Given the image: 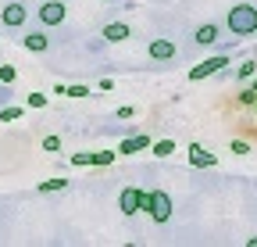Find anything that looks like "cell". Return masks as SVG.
<instances>
[{
  "mask_svg": "<svg viewBox=\"0 0 257 247\" xmlns=\"http://www.w3.org/2000/svg\"><path fill=\"white\" fill-rule=\"evenodd\" d=\"M229 29H232V36H253L257 33V8L253 4H236L229 8Z\"/></svg>",
  "mask_w": 257,
  "mask_h": 247,
  "instance_id": "obj_1",
  "label": "cell"
},
{
  "mask_svg": "<svg viewBox=\"0 0 257 247\" xmlns=\"http://www.w3.org/2000/svg\"><path fill=\"white\" fill-rule=\"evenodd\" d=\"M147 211H150V219H154L157 226L172 222V197H168L165 190H154V194H147Z\"/></svg>",
  "mask_w": 257,
  "mask_h": 247,
  "instance_id": "obj_2",
  "label": "cell"
},
{
  "mask_svg": "<svg viewBox=\"0 0 257 247\" xmlns=\"http://www.w3.org/2000/svg\"><path fill=\"white\" fill-rule=\"evenodd\" d=\"M118 208H121V215H125V219H133L136 211H143V208H147V190L125 187V190L118 194Z\"/></svg>",
  "mask_w": 257,
  "mask_h": 247,
  "instance_id": "obj_3",
  "label": "cell"
},
{
  "mask_svg": "<svg viewBox=\"0 0 257 247\" xmlns=\"http://www.w3.org/2000/svg\"><path fill=\"white\" fill-rule=\"evenodd\" d=\"M225 65H229V57H225V54H218V57H207L204 65H197V68L189 72V79H193V83H200V79H207V75H218V72H225Z\"/></svg>",
  "mask_w": 257,
  "mask_h": 247,
  "instance_id": "obj_4",
  "label": "cell"
},
{
  "mask_svg": "<svg viewBox=\"0 0 257 247\" xmlns=\"http://www.w3.org/2000/svg\"><path fill=\"white\" fill-rule=\"evenodd\" d=\"M64 15H68V8H64L61 0H47V4L40 8V22H43V25H61Z\"/></svg>",
  "mask_w": 257,
  "mask_h": 247,
  "instance_id": "obj_5",
  "label": "cell"
},
{
  "mask_svg": "<svg viewBox=\"0 0 257 247\" xmlns=\"http://www.w3.org/2000/svg\"><path fill=\"white\" fill-rule=\"evenodd\" d=\"M25 18H29V11L22 4H8L4 11H0V25H4V29H22Z\"/></svg>",
  "mask_w": 257,
  "mask_h": 247,
  "instance_id": "obj_6",
  "label": "cell"
},
{
  "mask_svg": "<svg viewBox=\"0 0 257 247\" xmlns=\"http://www.w3.org/2000/svg\"><path fill=\"white\" fill-rule=\"evenodd\" d=\"M175 54H179V47L172 40H154L150 43V57L154 61H175Z\"/></svg>",
  "mask_w": 257,
  "mask_h": 247,
  "instance_id": "obj_7",
  "label": "cell"
},
{
  "mask_svg": "<svg viewBox=\"0 0 257 247\" xmlns=\"http://www.w3.org/2000/svg\"><path fill=\"white\" fill-rule=\"evenodd\" d=\"M189 161L197 165V169H214V165H218V158H214L211 150H204L200 143H193V147H189Z\"/></svg>",
  "mask_w": 257,
  "mask_h": 247,
  "instance_id": "obj_8",
  "label": "cell"
},
{
  "mask_svg": "<svg viewBox=\"0 0 257 247\" xmlns=\"http://www.w3.org/2000/svg\"><path fill=\"white\" fill-rule=\"evenodd\" d=\"M147 147H150V136H128V140L118 143V154H140Z\"/></svg>",
  "mask_w": 257,
  "mask_h": 247,
  "instance_id": "obj_9",
  "label": "cell"
},
{
  "mask_svg": "<svg viewBox=\"0 0 257 247\" xmlns=\"http://www.w3.org/2000/svg\"><path fill=\"white\" fill-rule=\"evenodd\" d=\"M47 43H50V40H47L43 33H29V36H22V47H25L29 54H43Z\"/></svg>",
  "mask_w": 257,
  "mask_h": 247,
  "instance_id": "obj_10",
  "label": "cell"
},
{
  "mask_svg": "<svg viewBox=\"0 0 257 247\" xmlns=\"http://www.w3.org/2000/svg\"><path fill=\"white\" fill-rule=\"evenodd\" d=\"M104 40H107V43H121V40H128V25H121V22L104 25Z\"/></svg>",
  "mask_w": 257,
  "mask_h": 247,
  "instance_id": "obj_11",
  "label": "cell"
},
{
  "mask_svg": "<svg viewBox=\"0 0 257 247\" xmlns=\"http://www.w3.org/2000/svg\"><path fill=\"white\" fill-rule=\"evenodd\" d=\"M193 40H197L200 47H211V43L218 40V25H211V22H207V25H200V29H197V36H193Z\"/></svg>",
  "mask_w": 257,
  "mask_h": 247,
  "instance_id": "obj_12",
  "label": "cell"
},
{
  "mask_svg": "<svg viewBox=\"0 0 257 247\" xmlns=\"http://www.w3.org/2000/svg\"><path fill=\"white\" fill-rule=\"evenodd\" d=\"M54 190H68V179H47V183H40V194H54Z\"/></svg>",
  "mask_w": 257,
  "mask_h": 247,
  "instance_id": "obj_13",
  "label": "cell"
},
{
  "mask_svg": "<svg viewBox=\"0 0 257 247\" xmlns=\"http://www.w3.org/2000/svg\"><path fill=\"white\" fill-rule=\"evenodd\" d=\"M154 154H157V158H168V154H175V143L172 140H157L154 143Z\"/></svg>",
  "mask_w": 257,
  "mask_h": 247,
  "instance_id": "obj_14",
  "label": "cell"
},
{
  "mask_svg": "<svg viewBox=\"0 0 257 247\" xmlns=\"http://www.w3.org/2000/svg\"><path fill=\"white\" fill-rule=\"evenodd\" d=\"M15 79H18V72H15L11 65H0V83H4V86H11Z\"/></svg>",
  "mask_w": 257,
  "mask_h": 247,
  "instance_id": "obj_15",
  "label": "cell"
},
{
  "mask_svg": "<svg viewBox=\"0 0 257 247\" xmlns=\"http://www.w3.org/2000/svg\"><path fill=\"white\" fill-rule=\"evenodd\" d=\"M64 97H89V86H64Z\"/></svg>",
  "mask_w": 257,
  "mask_h": 247,
  "instance_id": "obj_16",
  "label": "cell"
},
{
  "mask_svg": "<svg viewBox=\"0 0 257 247\" xmlns=\"http://www.w3.org/2000/svg\"><path fill=\"white\" fill-rule=\"evenodd\" d=\"M114 161V150H96L93 154V165H111Z\"/></svg>",
  "mask_w": 257,
  "mask_h": 247,
  "instance_id": "obj_17",
  "label": "cell"
},
{
  "mask_svg": "<svg viewBox=\"0 0 257 247\" xmlns=\"http://www.w3.org/2000/svg\"><path fill=\"white\" fill-rule=\"evenodd\" d=\"M253 72H257V61H243V65H239V72H236V75H239V79H250Z\"/></svg>",
  "mask_w": 257,
  "mask_h": 247,
  "instance_id": "obj_18",
  "label": "cell"
},
{
  "mask_svg": "<svg viewBox=\"0 0 257 247\" xmlns=\"http://www.w3.org/2000/svg\"><path fill=\"white\" fill-rule=\"evenodd\" d=\"M22 118V108H4L0 111V122H18Z\"/></svg>",
  "mask_w": 257,
  "mask_h": 247,
  "instance_id": "obj_19",
  "label": "cell"
},
{
  "mask_svg": "<svg viewBox=\"0 0 257 247\" xmlns=\"http://www.w3.org/2000/svg\"><path fill=\"white\" fill-rule=\"evenodd\" d=\"M229 150H232V154H250V143H246V140H232Z\"/></svg>",
  "mask_w": 257,
  "mask_h": 247,
  "instance_id": "obj_20",
  "label": "cell"
},
{
  "mask_svg": "<svg viewBox=\"0 0 257 247\" xmlns=\"http://www.w3.org/2000/svg\"><path fill=\"white\" fill-rule=\"evenodd\" d=\"M43 150L57 154V150H61V140H57V136H47V140H43Z\"/></svg>",
  "mask_w": 257,
  "mask_h": 247,
  "instance_id": "obj_21",
  "label": "cell"
},
{
  "mask_svg": "<svg viewBox=\"0 0 257 247\" xmlns=\"http://www.w3.org/2000/svg\"><path fill=\"white\" fill-rule=\"evenodd\" d=\"M72 165H79V169H82V165H93V154H86V150H82V154H75Z\"/></svg>",
  "mask_w": 257,
  "mask_h": 247,
  "instance_id": "obj_22",
  "label": "cell"
},
{
  "mask_svg": "<svg viewBox=\"0 0 257 247\" xmlns=\"http://www.w3.org/2000/svg\"><path fill=\"white\" fill-rule=\"evenodd\" d=\"M29 108H47V97L43 94H29Z\"/></svg>",
  "mask_w": 257,
  "mask_h": 247,
  "instance_id": "obj_23",
  "label": "cell"
},
{
  "mask_svg": "<svg viewBox=\"0 0 257 247\" xmlns=\"http://www.w3.org/2000/svg\"><path fill=\"white\" fill-rule=\"evenodd\" d=\"M253 101H257L253 90H243V94H239V104H253Z\"/></svg>",
  "mask_w": 257,
  "mask_h": 247,
  "instance_id": "obj_24",
  "label": "cell"
},
{
  "mask_svg": "<svg viewBox=\"0 0 257 247\" xmlns=\"http://www.w3.org/2000/svg\"><path fill=\"white\" fill-rule=\"evenodd\" d=\"M250 90H253V94H257V79H253V86H250Z\"/></svg>",
  "mask_w": 257,
  "mask_h": 247,
  "instance_id": "obj_25",
  "label": "cell"
},
{
  "mask_svg": "<svg viewBox=\"0 0 257 247\" xmlns=\"http://www.w3.org/2000/svg\"><path fill=\"white\" fill-rule=\"evenodd\" d=\"M253 108H257V101H253Z\"/></svg>",
  "mask_w": 257,
  "mask_h": 247,
  "instance_id": "obj_26",
  "label": "cell"
}]
</instances>
